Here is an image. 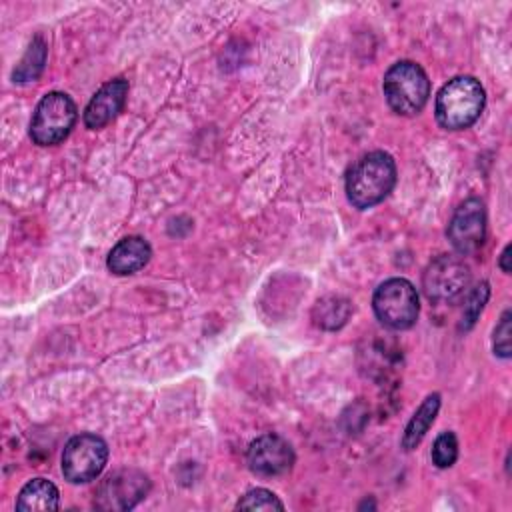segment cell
<instances>
[{"instance_id": "obj_1", "label": "cell", "mask_w": 512, "mask_h": 512, "mask_svg": "<svg viewBox=\"0 0 512 512\" xmlns=\"http://www.w3.org/2000/svg\"><path fill=\"white\" fill-rule=\"evenodd\" d=\"M396 184L394 158L382 150L358 158L346 172L344 188L350 204L358 210L380 204Z\"/></svg>"}, {"instance_id": "obj_2", "label": "cell", "mask_w": 512, "mask_h": 512, "mask_svg": "<svg viewBox=\"0 0 512 512\" xmlns=\"http://www.w3.org/2000/svg\"><path fill=\"white\" fill-rule=\"evenodd\" d=\"M484 102L486 92L476 78L456 76L436 94V120L446 130H464L480 118Z\"/></svg>"}, {"instance_id": "obj_3", "label": "cell", "mask_w": 512, "mask_h": 512, "mask_svg": "<svg viewBox=\"0 0 512 512\" xmlns=\"http://www.w3.org/2000/svg\"><path fill=\"white\" fill-rule=\"evenodd\" d=\"M382 90L388 106L396 114L414 116L428 102L430 80L420 64L412 60H400L386 70Z\"/></svg>"}, {"instance_id": "obj_4", "label": "cell", "mask_w": 512, "mask_h": 512, "mask_svg": "<svg viewBox=\"0 0 512 512\" xmlns=\"http://www.w3.org/2000/svg\"><path fill=\"white\" fill-rule=\"evenodd\" d=\"M78 108L74 100L64 92H48L40 98L32 122L30 138L38 146H52L62 142L74 128Z\"/></svg>"}, {"instance_id": "obj_5", "label": "cell", "mask_w": 512, "mask_h": 512, "mask_svg": "<svg viewBox=\"0 0 512 512\" xmlns=\"http://www.w3.org/2000/svg\"><path fill=\"white\" fill-rule=\"evenodd\" d=\"M372 308L386 328L406 330L418 320V292L406 278H390L376 288Z\"/></svg>"}, {"instance_id": "obj_6", "label": "cell", "mask_w": 512, "mask_h": 512, "mask_svg": "<svg viewBox=\"0 0 512 512\" xmlns=\"http://www.w3.org/2000/svg\"><path fill=\"white\" fill-rule=\"evenodd\" d=\"M108 462L106 442L90 432L72 436L62 452V474L72 484H86L100 476Z\"/></svg>"}, {"instance_id": "obj_7", "label": "cell", "mask_w": 512, "mask_h": 512, "mask_svg": "<svg viewBox=\"0 0 512 512\" xmlns=\"http://www.w3.org/2000/svg\"><path fill=\"white\" fill-rule=\"evenodd\" d=\"M150 480L140 470H118L106 476L94 496V506L104 512L130 510L146 498Z\"/></svg>"}, {"instance_id": "obj_8", "label": "cell", "mask_w": 512, "mask_h": 512, "mask_svg": "<svg viewBox=\"0 0 512 512\" xmlns=\"http://www.w3.org/2000/svg\"><path fill=\"white\" fill-rule=\"evenodd\" d=\"M468 284H470L468 266L450 254H442L434 258L422 276L424 294L432 302H452L464 294Z\"/></svg>"}, {"instance_id": "obj_9", "label": "cell", "mask_w": 512, "mask_h": 512, "mask_svg": "<svg viewBox=\"0 0 512 512\" xmlns=\"http://www.w3.org/2000/svg\"><path fill=\"white\" fill-rule=\"evenodd\" d=\"M448 240L460 254H470L484 244L486 238V210L482 200H464L448 222Z\"/></svg>"}, {"instance_id": "obj_10", "label": "cell", "mask_w": 512, "mask_h": 512, "mask_svg": "<svg viewBox=\"0 0 512 512\" xmlns=\"http://www.w3.org/2000/svg\"><path fill=\"white\" fill-rule=\"evenodd\" d=\"M246 460L258 476H280L292 468L294 450L282 436L268 432L250 442Z\"/></svg>"}, {"instance_id": "obj_11", "label": "cell", "mask_w": 512, "mask_h": 512, "mask_svg": "<svg viewBox=\"0 0 512 512\" xmlns=\"http://www.w3.org/2000/svg\"><path fill=\"white\" fill-rule=\"evenodd\" d=\"M128 96V80L114 78L100 86V90L90 98L84 108V124L90 130H98L114 120L124 108Z\"/></svg>"}, {"instance_id": "obj_12", "label": "cell", "mask_w": 512, "mask_h": 512, "mask_svg": "<svg viewBox=\"0 0 512 512\" xmlns=\"http://www.w3.org/2000/svg\"><path fill=\"white\" fill-rule=\"evenodd\" d=\"M152 256L150 244L142 236H126L114 244L108 254L106 266L112 274L126 276L142 270Z\"/></svg>"}, {"instance_id": "obj_13", "label": "cell", "mask_w": 512, "mask_h": 512, "mask_svg": "<svg viewBox=\"0 0 512 512\" xmlns=\"http://www.w3.org/2000/svg\"><path fill=\"white\" fill-rule=\"evenodd\" d=\"M60 508V494L58 488L46 478H32L24 484L18 494L16 510H58Z\"/></svg>"}, {"instance_id": "obj_14", "label": "cell", "mask_w": 512, "mask_h": 512, "mask_svg": "<svg viewBox=\"0 0 512 512\" xmlns=\"http://www.w3.org/2000/svg\"><path fill=\"white\" fill-rule=\"evenodd\" d=\"M440 410V394H430L424 398V402L418 406V410L412 414L408 420L404 434H402V448L404 450H414L422 438L426 436L428 428L436 420Z\"/></svg>"}, {"instance_id": "obj_15", "label": "cell", "mask_w": 512, "mask_h": 512, "mask_svg": "<svg viewBox=\"0 0 512 512\" xmlns=\"http://www.w3.org/2000/svg\"><path fill=\"white\" fill-rule=\"evenodd\" d=\"M350 302L342 296H326L316 302L312 310L314 324L324 330H336L346 324L350 316Z\"/></svg>"}, {"instance_id": "obj_16", "label": "cell", "mask_w": 512, "mask_h": 512, "mask_svg": "<svg viewBox=\"0 0 512 512\" xmlns=\"http://www.w3.org/2000/svg\"><path fill=\"white\" fill-rule=\"evenodd\" d=\"M44 64H46V44L40 36H36L12 72L14 82H20V84L34 82L42 74Z\"/></svg>"}, {"instance_id": "obj_17", "label": "cell", "mask_w": 512, "mask_h": 512, "mask_svg": "<svg viewBox=\"0 0 512 512\" xmlns=\"http://www.w3.org/2000/svg\"><path fill=\"white\" fill-rule=\"evenodd\" d=\"M488 296H490V286H488V282H480L476 288L470 290V294H468V298H466V302H464L462 320H460V330H470V328L476 324V320H478V316H480L484 304L488 302Z\"/></svg>"}, {"instance_id": "obj_18", "label": "cell", "mask_w": 512, "mask_h": 512, "mask_svg": "<svg viewBox=\"0 0 512 512\" xmlns=\"http://www.w3.org/2000/svg\"><path fill=\"white\" fill-rule=\"evenodd\" d=\"M236 508L238 510H284V504L282 500L266 490V488H254V490H248L238 502H236Z\"/></svg>"}, {"instance_id": "obj_19", "label": "cell", "mask_w": 512, "mask_h": 512, "mask_svg": "<svg viewBox=\"0 0 512 512\" xmlns=\"http://www.w3.org/2000/svg\"><path fill=\"white\" fill-rule=\"evenodd\" d=\"M458 458V440L454 432H442L432 444V462L438 468H450Z\"/></svg>"}, {"instance_id": "obj_20", "label": "cell", "mask_w": 512, "mask_h": 512, "mask_svg": "<svg viewBox=\"0 0 512 512\" xmlns=\"http://www.w3.org/2000/svg\"><path fill=\"white\" fill-rule=\"evenodd\" d=\"M510 310H504V314L500 316V322L494 328V340H492V348L494 354L500 358H510Z\"/></svg>"}, {"instance_id": "obj_21", "label": "cell", "mask_w": 512, "mask_h": 512, "mask_svg": "<svg viewBox=\"0 0 512 512\" xmlns=\"http://www.w3.org/2000/svg\"><path fill=\"white\" fill-rule=\"evenodd\" d=\"M510 250H512V248H510V244H508V246L502 250V254H500V262H498V264H500V270H502V272H506V274L510 272Z\"/></svg>"}]
</instances>
